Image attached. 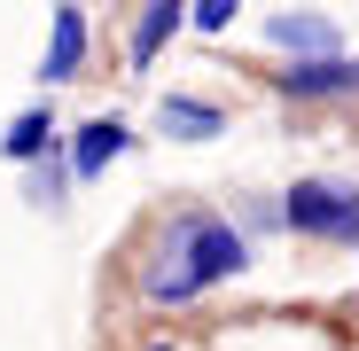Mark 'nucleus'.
<instances>
[{
  "label": "nucleus",
  "mask_w": 359,
  "mask_h": 351,
  "mask_svg": "<svg viewBox=\"0 0 359 351\" xmlns=\"http://www.w3.org/2000/svg\"><path fill=\"white\" fill-rule=\"evenodd\" d=\"M266 39L289 47L297 63H320V55H336V24L313 16V8H305V16H297V8H289V16H266Z\"/></svg>",
  "instance_id": "20e7f679"
},
{
  "label": "nucleus",
  "mask_w": 359,
  "mask_h": 351,
  "mask_svg": "<svg viewBox=\"0 0 359 351\" xmlns=\"http://www.w3.org/2000/svg\"><path fill=\"white\" fill-rule=\"evenodd\" d=\"M281 219L297 234H320V242H359V188H328V180H297Z\"/></svg>",
  "instance_id": "f03ea898"
},
{
  "label": "nucleus",
  "mask_w": 359,
  "mask_h": 351,
  "mask_svg": "<svg viewBox=\"0 0 359 351\" xmlns=\"http://www.w3.org/2000/svg\"><path fill=\"white\" fill-rule=\"evenodd\" d=\"M79 63H86V8H55V39H47L39 78L63 86V78H79Z\"/></svg>",
  "instance_id": "39448f33"
},
{
  "label": "nucleus",
  "mask_w": 359,
  "mask_h": 351,
  "mask_svg": "<svg viewBox=\"0 0 359 351\" xmlns=\"http://www.w3.org/2000/svg\"><path fill=\"white\" fill-rule=\"evenodd\" d=\"M180 16H188L180 0H149V8H141V24H133V63H141V71L156 63V47L180 32Z\"/></svg>",
  "instance_id": "6e6552de"
},
{
  "label": "nucleus",
  "mask_w": 359,
  "mask_h": 351,
  "mask_svg": "<svg viewBox=\"0 0 359 351\" xmlns=\"http://www.w3.org/2000/svg\"><path fill=\"white\" fill-rule=\"evenodd\" d=\"M188 24H196V32H226V24H234V0H196Z\"/></svg>",
  "instance_id": "9b49d317"
},
{
  "label": "nucleus",
  "mask_w": 359,
  "mask_h": 351,
  "mask_svg": "<svg viewBox=\"0 0 359 351\" xmlns=\"http://www.w3.org/2000/svg\"><path fill=\"white\" fill-rule=\"evenodd\" d=\"M47 149H55V117H47V109H24L16 125H8V141H0V156H8V164H39Z\"/></svg>",
  "instance_id": "1a4fd4ad"
},
{
  "label": "nucleus",
  "mask_w": 359,
  "mask_h": 351,
  "mask_svg": "<svg viewBox=\"0 0 359 351\" xmlns=\"http://www.w3.org/2000/svg\"><path fill=\"white\" fill-rule=\"evenodd\" d=\"M156 125H164L172 141H219L226 117H219L211 102H196V94H164V102H156Z\"/></svg>",
  "instance_id": "0eeeda50"
},
{
  "label": "nucleus",
  "mask_w": 359,
  "mask_h": 351,
  "mask_svg": "<svg viewBox=\"0 0 359 351\" xmlns=\"http://www.w3.org/2000/svg\"><path fill=\"white\" fill-rule=\"evenodd\" d=\"M117 156H126V125H117V117H86L79 149H71V180H94V172L117 164Z\"/></svg>",
  "instance_id": "423d86ee"
},
{
  "label": "nucleus",
  "mask_w": 359,
  "mask_h": 351,
  "mask_svg": "<svg viewBox=\"0 0 359 351\" xmlns=\"http://www.w3.org/2000/svg\"><path fill=\"white\" fill-rule=\"evenodd\" d=\"M32 203H63V172H55V164H47L39 180H32Z\"/></svg>",
  "instance_id": "f8f14e48"
},
{
  "label": "nucleus",
  "mask_w": 359,
  "mask_h": 351,
  "mask_svg": "<svg viewBox=\"0 0 359 351\" xmlns=\"http://www.w3.org/2000/svg\"><path fill=\"white\" fill-rule=\"evenodd\" d=\"M172 242H180V266L196 273V289L250 266V242H243L226 219H203V211H196V219H172Z\"/></svg>",
  "instance_id": "f257e3e1"
},
{
  "label": "nucleus",
  "mask_w": 359,
  "mask_h": 351,
  "mask_svg": "<svg viewBox=\"0 0 359 351\" xmlns=\"http://www.w3.org/2000/svg\"><path fill=\"white\" fill-rule=\"evenodd\" d=\"M289 102H328V94H359V55H320V63H289L273 78Z\"/></svg>",
  "instance_id": "7ed1b4c3"
},
{
  "label": "nucleus",
  "mask_w": 359,
  "mask_h": 351,
  "mask_svg": "<svg viewBox=\"0 0 359 351\" xmlns=\"http://www.w3.org/2000/svg\"><path fill=\"white\" fill-rule=\"evenodd\" d=\"M149 297H172V305H188V297H196V273L180 266V258H164V273H149Z\"/></svg>",
  "instance_id": "9d476101"
}]
</instances>
